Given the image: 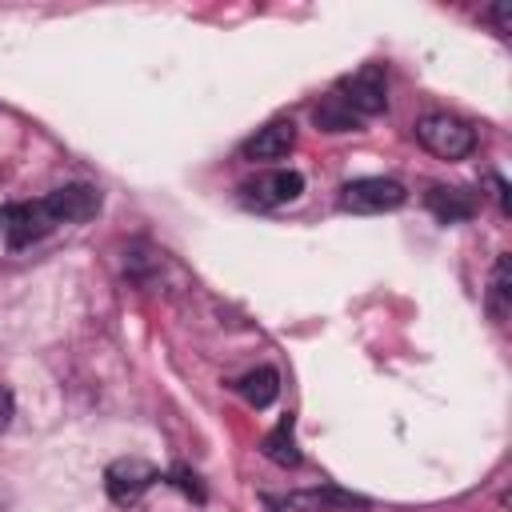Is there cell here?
<instances>
[{
	"instance_id": "6da1fadb",
	"label": "cell",
	"mask_w": 512,
	"mask_h": 512,
	"mask_svg": "<svg viewBox=\"0 0 512 512\" xmlns=\"http://www.w3.org/2000/svg\"><path fill=\"white\" fill-rule=\"evenodd\" d=\"M416 140L440 156V160H464L472 148H476V132L472 124H464L460 116L452 112H428L416 120Z\"/></svg>"
},
{
	"instance_id": "7a4b0ae2",
	"label": "cell",
	"mask_w": 512,
	"mask_h": 512,
	"mask_svg": "<svg viewBox=\"0 0 512 512\" xmlns=\"http://www.w3.org/2000/svg\"><path fill=\"white\" fill-rule=\"evenodd\" d=\"M56 228L52 212L44 200H12V204H0V236L8 248H24L40 236H48Z\"/></svg>"
},
{
	"instance_id": "3957f363",
	"label": "cell",
	"mask_w": 512,
	"mask_h": 512,
	"mask_svg": "<svg viewBox=\"0 0 512 512\" xmlns=\"http://www.w3.org/2000/svg\"><path fill=\"white\" fill-rule=\"evenodd\" d=\"M408 200V188L400 180H388V176H360V180H348L340 188V208L344 212H392Z\"/></svg>"
},
{
	"instance_id": "277c9868",
	"label": "cell",
	"mask_w": 512,
	"mask_h": 512,
	"mask_svg": "<svg viewBox=\"0 0 512 512\" xmlns=\"http://www.w3.org/2000/svg\"><path fill=\"white\" fill-rule=\"evenodd\" d=\"M336 96L356 112V116H376L388 108V76L380 64H360L352 76L340 80Z\"/></svg>"
},
{
	"instance_id": "5b68a950",
	"label": "cell",
	"mask_w": 512,
	"mask_h": 512,
	"mask_svg": "<svg viewBox=\"0 0 512 512\" xmlns=\"http://www.w3.org/2000/svg\"><path fill=\"white\" fill-rule=\"evenodd\" d=\"M156 480H160V468L148 464V460H140V456H120V460H112L104 468V488H108V496L116 504L140 500Z\"/></svg>"
},
{
	"instance_id": "8992f818",
	"label": "cell",
	"mask_w": 512,
	"mask_h": 512,
	"mask_svg": "<svg viewBox=\"0 0 512 512\" xmlns=\"http://www.w3.org/2000/svg\"><path fill=\"white\" fill-rule=\"evenodd\" d=\"M240 192H244V200L256 204V208H280V204H292V200L304 192V176H300L296 168H272V172L252 176Z\"/></svg>"
},
{
	"instance_id": "52a82bcc",
	"label": "cell",
	"mask_w": 512,
	"mask_h": 512,
	"mask_svg": "<svg viewBox=\"0 0 512 512\" xmlns=\"http://www.w3.org/2000/svg\"><path fill=\"white\" fill-rule=\"evenodd\" d=\"M44 204H48L56 228H60V224H76V220L96 216V212H100V192H96L92 184H64V188L48 192Z\"/></svg>"
},
{
	"instance_id": "ba28073f",
	"label": "cell",
	"mask_w": 512,
	"mask_h": 512,
	"mask_svg": "<svg viewBox=\"0 0 512 512\" xmlns=\"http://www.w3.org/2000/svg\"><path fill=\"white\" fill-rule=\"evenodd\" d=\"M292 144H296V124L292 120H272V124H264V128H256V136H248L244 140V148H240V156L244 160H284L288 152H292Z\"/></svg>"
},
{
	"instance_id": "9c48e42d",
	"label": "cell",
	"mask_w": 512,
	"mask_h": 512,
	"mask_svg": "<svg viewBox=\"0 0 512 512\" xmlns=\"http://www.w3.org/2000/svg\"><path fill=\"white\" fill-rule=\"evenodd\" d=\"M424 204H428V212L440 224H460V220H472V212H476V200L464 188H444V184L428 188L424 192Z\"/></svg>"
},
{
	"instance_id": "30bf717a",
	"label": "cell",
	"mask_w": 512,
	"mask_h": 512,
	"mask_svg": "<svg viewBox=\"0 0 512 512\" xmlns=\"http://www.w3.org/2000/svg\"><path fill=\"white\" fill-rule=\"evenodd\" d=\"M288 504H292V508H300V512H352V508H368V500H364V496L340 492V488H332V484L312 488V492H292V496H288Z\"/></svg>"
},
{
	"instance_id": "8fae6325",
	"label": "cell",
	"mask_w": 512,
	"mask_h": 512,
	"mask_svg": "<svg viewBox=\"0 0 512 512\" xmlns=\"http://www.w3.org/2000/svg\"><path fill=\"white\" fill-rule=\"evenodd\" d=\"M240 396L252 404V408H268L276 396H280V376H276V368H252V372H244L240 376Z\"/></svg>"
},
{
	"instance_id": "7c38bea8",
	"label": "cell",
	"mask_w": 512,
	"mask_h": 512,
	"mask_svg": "<svg viewBox=\"0 0 512 512\" xmlns=\"http://www.w3.org/2000/svg\"><path fill=\"white\" fill-rule=\"evenodd\" d=\"M264 456L280 468H296L300 464V448H296V436H292V416H284L268 436H264Z\"/></svg>"
},
{
	"instance_id": "4fadbf2b",
	"label": "cell",
	"mask_w": 512,
	"mask_h": 512,
	"mask_svg": "<svg viewBox=\"0 0 512 512\" xmlns=\"http://www.w3.org/2000/svg\"><path fill=\"white\" fill-rule=\"evenodd\" d=\"M312 120H316V128H324V132H352L356 128V112L332 92V96H324L320 104H316V112H312Z\"/></svg>"
},
{
	"instance_id": "5bb4252c",
	"label": "cell",
	"mask_w": 512,
	"mask_h": 512,
	"mask_svg": "<svg viewBox=\"0 0 512 512\" xmlns=\"http://www.w3.org/2000/svg\"><path fill=\"white\" fill-rule=\"evenodd\" d=\"M508 308H512L508 256H500V260H496V268H492V280H488V312H492V320H504V316H508Z\"/></svg>"
},
{
	"instance_id": "9a60e30c",
	"label": "cell",
	"mask_w": 512,
	"mask_h": 512,
	"mask_svg": "<svg viewBox=\"0 0 512 512\" xmlns=\"http://www.w3.org/2000/svg\"><path fill=\"white\" fill-rule=\"evenodd\" d=\"M12 416H16V396H12V392L0 384V432L12 424Z\"/></svg>"
},
{
	"instance_id": "2e32d148",
	"label": "cell",
	"mask_w": 512,
	"mask_h": 512,
	"mask_svg": "<svg viewBox=\"0 0 512 512\" xmlns=\"http://www.w3.org/2000/svg\"><path fill=\"white\" fill-rule=\"evenodd\" d=\"M172 480H176V484H180V488H184L188 496H196V500H204V492H200V484H196V476H188L184 468H176V472H172Z\"/></svg>"
},
{
	"instance_id": "e0dca14e",
	"label": "cell",
	"mask_w": 512,
	"mask_h": 512,
	"mask_svg": "<svg viewBox=\"0 0 512 512\" xmlns=\"http://www.w3.org/2000/svg\"><path fill=\"white\" fill-rule=\"evenodd\" d=\"M488 16H492V24H496L500 32H508V4H496Z\"/></svg>"
},
{
	"instance_id": "ac0fdd59",
	"label": "cell",
	"mask_w": 512,
	"mask_h": 512,
	"mask_svg": "<svg viewBox=\"0 0 512 512\" xmlns=\"http://www.w3.org/2000/svg\"><path fill=\"white\" fill-rule=\"evenodd\" d=\"M492 184H496V200H500V208L508 212V184H504L500 176H492Z\"/></svg>"
}]
</instances>
